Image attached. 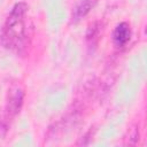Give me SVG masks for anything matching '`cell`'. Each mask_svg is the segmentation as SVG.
<instances>
[{
	"label": "cell",
	"instance_id": "cell-1",
	"mask_svg": "<svg viewBox=\"0 0 147 147\" xmlns=\"http://www.w3.org/2000/svg\"><path fill=\"white\" fill-rule=\"evenodd\" d=\"M28 9L29 6L25 2H18L11 8L0 36V41L6 48L20 51L24 47L26 41L25 16Z\"/></svg>",
	"mask_w": 147,
	"mask_h": 147
},
{
	"label": "cell",
	"instance_id": "cell-2",
	"mask_svg": "<svg viewBox=\"0 0 147 147\" xmlns=\"http://www.w3.org/2000/svg\"><path fill=\"white\" fill-rule=\"evenodd\" d=\"M23 102H24V88L18 83L13 84L8 90L7 99H6L7 116L8 117L16 116L21 111Z\"/></svg>",
	"mask_w": 147,
	"mask_h": 147
},
{
	"label": "cell",
	"instance_id": "cell-3",
	"mask_svg": "<svg viewBox=\"0 0 147 147\" xmlns=\"http://www.w3.org/2000/svg\"><path fill=\"white\" fill-rule=\"evenodd\" d=\"M131 38V28L130 24L126 22H122L116 25L113 32V41L116 47L125 46Z\"/></svg>",
	"mask_w": 147,
	"mask_h": 147
},
{
	"label": "cell",
	"instance_id": "cell-4",
	"mask_svg": "<svg viewBox=\"0 0 147 147\" xmlns=\"http://www.w3.org/2000/svg\"><path fill=\"white\" fill-rule=\"evenodd\" d=\"M96 0H80L79 3L76 6L74 14H72V21L74 22H78L79 20H82L83 17H85L91 9L95 6Z\"/></svg>",
	"mask_w": 147,
	"mask_h": 147
},
{
	"label": "cell",
	"instance_id": "cell-5",
	"mask_svg": "<svg viewBox=\"0 0 147 147\" xmlns=\"http://www.w3.org/2000/svg\"><path fill=\"white\" fill-rule=\"evenodd\" d=\"M139 140V127L137 125L131 126L127 130L126 136L124 137V144L125 145H136Z\"/></svg>",
	"mask_w": 147,
	"mask_h": 147
},
{
	"label": "cell",
	"instance_id": "cell-6",
	"mask_svg": "<svg viewBox=\"0 0 147 147\" xmlns=\"http://www.w3.org/2000/svg\"><path fill=\"white\" fill-rule=\"evenodd\" d=\"M100 23L99 22H94L92 23L88 29H87V32H86V39L87 40H91L93 41L95 38H98V36L100 34Z\"/></svg>",
	"mask_w": 147,
	"mask_h": 147
},
{
	"label": "cell",
	"instance_id": "cell-7",
	"mask_svg": "<svg viewBox=\"0 0 147 147\" xmlns=\"http://www.w3.org/2000/svg\"><path fill=\"white\" fill-rule=\"evenodd\" d=\"M7 131H8L7 122L3 121V119H0V139H3V137L7 133Z\"/></svg>",
	"mask_w": 147,
	"mask_h": 147
}]
</instances>
